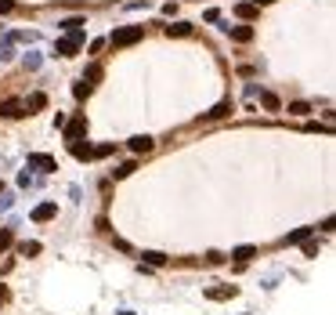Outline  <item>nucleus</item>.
<instances>
[{
    "label": "nucleus",
    "mask_w": 336,
    "mask_h": 315,
    "mask_svg": "<svg viewBox=\"0 0 336 315\" xmlns=\"http://www.w3.org/2000/svg\"><path fill=\"white\" fill-rule=\"evenodd\" d=\"M145 36V26H123V29H116V33L109 36L112 48H130V44H137Z\"/></svg>",
    "instance_id": "nucleus-1"
},
{
    "label": "nucleus",
    "mask_w": 336,
    "mask_h": 315,
    "mask_svg": "<svg viewBox=\"0 0 336 315\" xmlns=\"http://www.w3.org/2000/svg\"><path fill=\"white\" fill-rule=\"evenodd\" d=\"M80 44H83V33H72V36H65V40H58V44H54V54L72 58L76 51H80Z\"/></svg>",
    "instance_id": "nucleus-2"
},
{
    "label": "nucleus",
    "mask_w": 336,
    "mask_h": 315,
    "mask_svg": "<svg viewBox=\"0 0 336 315\" xmlns=\"http://www.w3.org/2000/svg\"><path fill=\"white\" fill-rule=\"evenodd\" d=\"M127 145H130V152L141 156V152H152V148H156V138H148V134H134Z\"/></svg>",
    "instance_id": "nucleus-3"
},
{
    "label": "nucleus",
    "mask_w": 336,
    "mask_h": 315,
    "mask_svg": "<svg viewBox=\"0 0 336 315\" xmlns=\"http://www.w3.org/2000/svg\"><path fill=\"white\" fill-rule=\"evenodd\" d=\"M83 130H87V120L76 116V120H69V124H65V138H69V142H80Z\"/></svg>",
    "instance_id": "nucleus-4"
},
{
    "label": "nucleus",
    "mask_w": 336,
    "mask_h": 315,
    "mask_svg": "<svg viewBox=\"0 0 336 315\" xmlns=\"http://www.w3.org/2000/svg\"><path fill=\"white\" fill-rule=\"evenodd\" d=\"M22 109H25V105H22L18 98H7V102H0V116H7V120H18V116H25Z\"/></svg>",
    "instance_id": "nucleus-5"
},
{
    "label": "nucleus",
    "mask_w": 336,
    "mask_h": 315,
    "mask_svg": "<svg viewBox=\"0 0 336 315\" xmlns=\"http://www.w3.org/2000/svg\"><path fill=\"white\" fill-rule=\"evenodd\" d=\"M235 294H239V286H210L206 290L210 301H228V297H235Z\"/></svg>",
    "instance_id": "nucleus-6"
},
{
    "label": "nucleus",
    "mask_w": 336,
    "mask_h": 315,
    "mask_svg": "<svg viewBox=\"0 0 336 315\" xmlns=\"http://www.w3.org/2000/svg\"><path fill=\"white\" fill-rule=\"evenodd\" d=\"M58 214V203H40L36 210H33V221H51Z\"/></svg>",
    "instance_id": "nucleus-7"
},
{
    "label": "nucleus",
    "mask_w": 336,
    "mask_h": 315,
    "mask_svg": "<svg viewBox=\"0 0 336 315\" xmlns=\"http://www.w3.org/2000/svg\"><path fill=\"white\" fill-rule=\"evenodd\" d=\"M232 258H235L239 264H246V261L257 258V246H235V250H232Z\"/></svg>",
    "instance_id": "nucleus-8"
},
{
    "label": "nucleus",
    "mask_w": 336,
    "mask_h": 315,
    "mask_svg": "<svg viewBox=\"0 0 336 315\" xmlns=\"http://www.w3.org/2000/svg\"><path fill=\"white\" fill-rule=\"evenodd\" d=\"M29 167H40V170H58V163L51 156H29Z\"/></svg>",
    "instance_id": "nucleus-9"
},
{
    "label": "nucleus",
    "mask_w": 336,
    "mask_h": 315,
    "mask_svg": "<svg viewBox=\"0 0 336 315\" xmlns=\"http://www.w3.org/2000/svg\"><path fill=\"white\" fill-rule=\"evenodd\" d=\"M141 258H145V264H152V268H163V264H166V254H159V250H145Z\"/></svg>",
    "instance_id": "nucleus-10"
},
{
    "label": "nucleus",
    "mask_w": 336,
    "mask_h": 315,
    "mask_svg": "<svg viewBox=\"0 0 336 315\" xmlns=\"http://www.w3.org/2000/svg\"><path fill=\"white\" fill-rule=\"evenodd\" d=\"M232 40L250 44V40H253V26H235V29H232Z\"/></svg>",
    "instance_id": "nucleus-11"
},
{
    "label": "nucleus",
    "mask_w": 336,
    "mask_h": 315,
    "mask_svg": "<svg viewBox=\"0 0 336 315\" xmlns=\"http://www.w3.org/2000/svg\"><path fill=\"white\" fill-rule=\"evenodd\" d=\"M228 112H232V102H221V105H213V109L206 112V120H224Z\"/></svg>",
    "instance_id": "nucleus-12"
},
{
    "label": "nucleus",
    "mask_w": 336,
    "mask_h": 315,
    "mask_svg": "<svg viewBox=\"0 0 336 315\" xmlns=\"http://www.w3.org/2000/svg\"><path fill=\"white\" fill-rule=\"evenodd\" d=\"M192 33V26L188 22H174V26H166V36H188Z\"/></svg>",
    "instance_id": "nucleus-13"
},
{
    "label": "nucleus",
    "mask_w": 336,
    "mask_h": 315,
    "mask_svg": "<svg viewBox=\"0 0 336 315\" xmlns=\"http://www.w3.org/2000/svg\"><path fill=\"white\" fill-rule=\"evenodd\" d=\"M134 170H137V163H134V160H130V163H119V167L112 170V178H116V182H123V178L134 174Z\"/></svg>",
    "instance_id": "nucleus-14"
},
{
    "label": "nucleus",
    "mask_w": 336,
    "mask_h": 315,
    "mask_svg": "<svg viewBox=\"0 0 336 315\" xmlns=\"http://www.w3.org/2000/svg\"><path fill=\"white\" fill-rule=\"evenodd\" d=\"M69 148H72L76 160H90V145H83V142H69Z\"/></svg>",
    "instance_id": "nucleus-15"
},
{
    "label": "nucleus",
    "mask_w": 336,
    "mask_h": 315,
    "mask_svg": "<svg viewBox=\"0 0 336 315\" xmlns=\"http://www.w3.org/2000/svg\"><path fill=\"white\" fill-rule=\"evenodd\" d=\"M308 236H311V228H297V232H289V236L282 239V243H286V246H289V243H304Z\"/></svg>",
    "instance_id": "nucleus-16"
},
{
    "label": "nucleus",
    "mask_w": 336,
    "mask_h": 315,
    "mask_svg": "<svg viewBox=\"0 0 336 315\" xmlns=\"http://www.w3.org/2000/svg\"><path fill=\"white\" fill-rule=\"evenodd\" d=\"M101 80V66H87V72H83V84H90V87H94Z\"/></svg>",
    "instance_id": "nucleus-17"
},
{
    "label": "nucleus",
    "mask_w": 336,
    "mask_h": 315,
    "mask_svg": "<svg viewBox=\"0 0 336 315\" xmlns=\"http://www.w3.org/2000/svg\"><path fill=\"white\" fill-rule=\"evenodd\" d=\"M40 250H43L40 243H18V254H22V258H36Z\"/></svg>",
    "instance_id": "nucleus-18"
},
{
    "label": "nucleus",
    "mask_w": 336,
    "mask_h": 315,
    "mask_svg": "<svg viewBox=\"0 0 336 315\" xmlns=\"http://www.w3.org/2000/svg\"><path fill=\"white\" fill-rule=\"evenodd\" d=\"M261 102H264V109H271V112H279V109H282V102L275 98V94H268V91L261 94Z\"/></svg>",
    "instance_id": "nucleus-19"
},
{
    "label": "nucleus",
    "mask_w": 336,
    "mask_h": 315,
    "mask_svg": "<svg viewBox=\"0 0 336 315\" xmlns=\"http://www.w3.org/2000/svg\"><path fill=\"white\" fill-rule=\"evenodd\" d=\"M289 112H293V116H308L311 105H308V102H289Z\"/></svg>",
    "instance_id": "nucleus-20"
},
{
    "label": "nucleus",
    "mask_w": 336,
    "mask_h": 315,
    "mask_svg": "<svg viewBox=\"0 0 336 315\" xmlns=\"http://www.w3.org/2000/svg\"><path fill=\"white\" fill-rule=\"evenodd\" d=\"M235 14H239V18H257V8H253V4H239Z\"/></svg>",
    "instance_id": "nucleus-21"
},
{
    "label": "nucleus",
    "mask_w": 336,
    "mask_h": 315,
    "mask_svg": "<svg viewBox=\"0 0 336 315\" xmlns=\"http://www.w3.org/2000/svg\"><path fill=\"white\" fill-rule=\"evenodd\" d=\"M43 105H47V98H43V94L36 91L33 98H29V102H25V109H43Z\"/></svg>",
    "instance_id": "nucleus-22"
},
{
    "label": "nucleus",
    "mask_w": 336,
    "mask_h": 315,
    "mask_svg": "<svg viewBox=\"0 0 336 315\" xmlns=\"http://www.w3.org/2000/svg\"><path fill=\"white\" fill-rule=\"evenodd\" d=\"M112 152H116V145H98V148H90V156H98V160H101V156H112Z\"/></svg>",
    "instance_id": "nucleus-23"
},
{
    "label": "nucleus",
    "mask_w": 336,
    "mask_h": 315,
    "mask_svg": "<svg viewBox=\"0 0 336 315\" xmlns=\"http://www.w3.org/2000/svg\"><path fill=\"white\" fill-rule=\"evenodd\" d=\"M14 243V236H11V228H0V250H7Z\"/></svg>",
    "instance_id": "nucleus-24"
},
{
    "label": "nucleus",
    "mask_w": 336,
    "mask_h": 315,
    "mask_svg": "<svg viewBox=\"0 0 336 315\" xmlns=\"http://www.w3.org/2000/svg\"><path fill=\"white\" fill-rule=\"evenodd\" d=\"M80 26H83V18H65V22H62V29H69V33H76Z\"/></svg>",
    "instance_id": "nucleus-25"
},
{
    "label": "nucleus",
    "mask_w": 336,
    "mask_h": 315,
    "mask_svg": "<svg viewBox=\"0 0 336 315\" xmlns=\"http://www.w3.org/2000/svg\"><path fill=\"white\" fill-rule=\"evenodd\" d=\"M72 94H76V98H87V94H90V84H76Z\"/></svg>",
    "instance_id": "nucleus-26"
},
{
    "label": "nucleus",
    "mask_w": 336,
    "mask_h": 315,
    "mask_svg": "<svg viewBox=\"0 0 336 315\" xmlns=\"http://www.w3.org/2000/svg\"><path fill=\"white\" fill-rule=\"evenodd\" d=\"M318 250H322V246H318V243H315V239H311V243H308V246H304V254H308V258H315V254H318Z\"/></svg>",
    "instance_id": "nucleus-27"
},
{
    "label": "nucleus",
    "mask_w": 336,
    "mask_h": 315,
    "mask_svg": "<svg viewBox=\"0 0 336 315\" xmlns=\"http://www.w3.org/2000/svg\"><path fill=\"white\" fill-rule=\"evenodd\" d=\"M7 11H14V4L11 0H0V14H7Z\"/></svg>",
    "instance_id": "nucleus-28"
},
{
    "label": "nucleus",
    "mask_w": 336,
    "mask_h": 315,
    "mask_svg": "<svg viewBox=\"0 0 336 315\" xmlns=\"http://www.w3.org/2000/svg\"><path fill=\"white\" fill-rule=\"evenodd\" d=\"M261 4H271V0H253V8H261Z\"/></svg>",
    "instance_id": "nucleus-29"
}]
</instances>
